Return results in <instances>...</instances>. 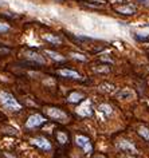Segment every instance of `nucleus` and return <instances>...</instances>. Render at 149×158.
Segmentation results:
<instances>
[{
  "instance_id": "nucleus-1",
  "label": "nucleus",
  "mask_w": 149,
  "mask_h": 158,
  "mask_svg": "<svg viewBox=\"0 0 149 158\" xmlns=\"http://www.w3.org/2000/svg\"><path fill=\"white\" fill-rule=\"evenodd\" d=\"M0 103H2V105L10 111L22 110L20 103L14 98V95H11L10 93H5V91H0Z\"/></svg>"
},
{
  "instance_id": "nucleus-2",
  "label": "nucleus",
  "mask_w": 149,
  "mask_h": 158,
  "mask_svg": "<svg viewBox=\"0 0 149 158\" xmlns=\"http://www.w3.org/2000/svg\"><path fill=\"white\" fill-rule=\"evenodd\" d=\"M46 114H47V115L50 117L51 119L58 121V122H62V123H66L68 121L67 114H66L63 110H61V109L48 107V109H46Z\"/></svg>"
},
{
  "instance_id": "nucleus-3",
  "label": "nucleus",
  "mask_w": 149,
  "mask_h": 158,
  "mask_svg": "<svg viewBox=\"0 0 149 158\" xmlns=\"http://www.w3.org/2000/svg\"><path fill=\"white\" fill-rule=\"evenodd\" d=\"M44 122H46V118L42 117L41 114H32V115L27 119V122H26V127L35 129V127H39L41 125H43Z\"/></svg>"
},
{
  "instance_id": "nucleus-4",
  "label": "nucleus",
  "mask_w": 149,
  "mask_h": 158,
  "mask_svg": "<svg viewBox=\"0 0 149 158\" xmlns=\"http://www.w3.org/2000/svg\"><path fill=\"white\" fill-rule=\"evenodd\" d=\"M31 143L35 146H38L39 149H42V150H46V151H50L51 150V143L50 141L47 138H44V137H36V138H32L31 139Z\"/></svg>"
},
{
  "instance_id": "nucleus-5",
  "label": "nucleus",
  "mask_w": 149,
  "mask_h": 158,
  "mask_svg": "<svg viewBox=\"0 0 149 158\" xmlns=\"http://www.w3.org/2000/svg\"><path fill=\"white\" fill-rule=\"evenodd\" d=\"M75 143L79 146V148L84 149L85 153H91L93 148H91V143H90V139L85 136H77L75 137Z\"/></svg>"
},
{
  "instance_id": "nucleus-6",
  "label": "nucleus",
  "mask_w": 149,
  "mask_h": 158,
  "mask_svg": "<svg viewBox=\"0 0 149 158\" xmlns=\"http://www.w3.org/2000/svg\"><path fill=\"white\" fill-rule=\"evenodd\" d=\"M77 114L81 117H90L93 114V111H91V100L90 99L84 100V103L77 109Z\"/></svg>"
},
{
  "instance_id": "nucleus-7",
  "label": "nucleus",
  "mask_w": 149,
  "mask_h": 158,
  "mask_svg": "<svg viewBox=\"0 0 149 158\" xmlns=\"http://www.w3.org/2000/svg\"><path fill=\"white\" fill-rule=\"evenodd\" d=\"M117 148H120L121 150H125V151H132V153H137L136 146H134L132 142L126 141V139H120L118 142H117Z\"/></svg>"
},
{
  "instance_id": "nucleus-8",
  "label": "nucleus",
  "mask_w": 149,
  "mask_h": 158,
  "mask_svg": "<svg viewBox=\"0 0 149 158\" xmlns=\"http://www.w3.org/2000/svg\"><path fill=\"white\" fill-rule=\"evenodd\" d=\"M24 55L27 56L28 60H31V62L35 63V64H44V59H43L39 54L34 52V51H27Z\"/></svg>"
},
{
  "instance_id": "nucleus-9",
  "label": "nucleus",
  "mask_w": 149,
  "mask_h": 158,
  "mask_svg": "<svg viewBox=\"0 0 149 158\" xmlns=\"http://www.w3.org/2000/svg\"><path fill=\"white\" fill-rule=\"evenodd\" d=\"M117 12L122 13V15H134L137 11V8L132 4H126V5H121V7H117Z\"/></svg>"
},
{
  "instance_id": "nucleus-10",
  "label": "nucleus",
  "mask_w": 149,
  "mask_h": 158,
  "mask_svg": "<svg viewBox=\"0 0 149 158\" xmlns=\"http://www.w3.org/2000/svg\"><path fill=\"white\" fill-rule=\"evenodd\" d=\"M117 98H118L120 100H130L134 98V94L132 90H129V88H122L121 91H118L117 93Z\"/></svg>"
},
{
  "instance_id": "nucleus-11",
  "label": "nucleus",
  "mask_w": 149,
  "mask_h": 158,
  "mask_svg": "<svg viewBox=\"0 0 149 158\" xmlns=\"http://www.w3.org/2000/svg\"><path fill=\"white\" fill-rule=\"evenodd\" d=\"M58 74L59 75H62V76H66V78H71V79H81V75H79L78 73H75V71H73V70H59L58 71Z\"/></svg>"
},
{
  "instance_id": "nucleus-12",
  "label": "nucleus",
  "mask_w": 149,
  "mask_h": 158,
  "mask_svg": "<svg viewBox=\"0 0 149 158\" xmlns=\"http://www.w3.org/2000/svg\"><path fill=\"white\" fill-rule=\"evenodd\" d=\"M98 113L101 114L104 118H108V117L111 115L113 109H111V106H109V105H99L98 106Z\"/></svg>"
},
{
  "instance_id": "nucleus-13",
  "label": "nucleus",
  "mask_w": 149,
  "mask_h": 158,
  "mask_svg": "<svg viewBox=\"0 0 149 158\" xmlns=\"http://www.w3.org/2000/svg\"><path fill=\"white\" fill-rule=\"evenodd\" d=\"M82 99H84V94L78 93V91H75V93H71L70 95L67 97V100L70 103H78V102H81Z\"/></svg>"
},
{
  "instance_id": "nucleus-14",
  "label": "nucleus",
  "mask_w": 149,
  "mask_h": 158,
  "mask_svg": "<svg viewBox=\"0 0 149 158\" xmlns=\"http://www.w3.org/2000/svg\"><path fill=\"white\" fill-rule=\"evenodd\" d=\"M43 39L47 40V42H50V43H53V44H61V43H62V39L59 38V36L51 35V34H47V35H44V36H43Z\"/></svg>"
},
{
  "instance_id": "nucleus-15",
  "label": "nucleus",
  "mask_w": 149,
  "mask_h": 158,
  "mask_svg": "<svg viewBox=\"0 0 149 158\" xmlns=\"http://www.w3.org/2000/svg\"><path fill=\"white\" fill-rule=\"evenodd\" d=\"M44 54L46 55H48L51 59H54V60H56V62H63L65 58L61 55V54H58V52H54V51H50V50H46L44 51Z\"/></svg>"
},
{
  "instance_id": "nucleus-16",
  "label": "nucleus",
  "mask_w": 149,
  "mask_h": 158,
  "mask_svg": "<svg viewBox=\"0 0 149 158\" xmlns=\"http://www.w3.org/2000/svg\"><path fill=\"white\" fill-rule=\"evenodd\" d=\"M56 139H58V142H59V143H62V145H65V143H67V142H68V137H67V134L63 133V131H58V133H56Z\"/></svg>"
},
{
  "instance_id": "nucleus-17",
  "label": "nucleus",
  "mask_w": 149,
  "mask_h": 158,
  "mask_svg": "<svg viewBox=\"0 0 149 158\" xmlns=\"http://www.w3.org/2000/svg\"><path fill=\"white\" fill-rule=\"evenodd\" d=\"M138 134L144 139H147L148 142H149V129L147 127V126H141V127L138 129Z\"/></svg>"
},
{
  "instance_id": "nucleus-18",
  "label": "nucleus",
  "mask_w": 149,
  "mask_h": 158,
  "mask_svg": "<svg viewBox=\"0 0 149 158\" xmlns=\"http://www.w3.org/2000/svg\"><path fill=\"white\" fill-rule=\"evenodd\" d=\"M99 90H101V91H106V93H110V91L114 90V86L113 85H109V83H102V85H99Z\"/></svg>"
},
{
  "instance_id": "nucleus-19",
  "label": "nucleus",
  "mask_w": 149,
  "mask_h": 158,
  "mask_svg": "<svg viewBox=\"0 0 149 158\" xmlns=\"http://www.w3.org/2000/svg\"><path fill=\"white\" fill-rule=\"evenodd\" d=\"M70 56H71V58H74V59H78V60H81V62H86V56H85V55H82V54L71 52V54H70Z\"/></svg>"
},
{
  "instance_id": "nucleus-20",
  "label": "nucleus",
  "mask_w": 149,
  "mask_h": 158,
  "mask_svg": "<svg viewBox=\"0 0 149 158\" xmlns=\"http://www.w3.org/2000/svg\"><path fill=\"white\" fill-rule=\"evenodd\" d=\"M10 30V25L5 24V23H2L0 22V32H7Z\"/></svg>"
},
{
  "instance_id": "nucleus-21",
  "label": "nucleus",
  "mask_w": 149,
  "mask_h": 158,
  "mask_svg": "<svg viewBox=\"0 0 149 158\" xmlns=\"http://www.w3.org/2000/svg\"><path fill=\"white\" fill-rule=\"evenodd\" d=\"M134 38H136L137 40H140V42H148L149 40V36H138V35H134Z\"/></svg>"
},
{
  "instance_id": "nucleus-22",
  "label": "nucleus",
  "mask_w": 149,
  "mask_h": 158,
  "mask_svg": "<svg viewBox=\"0 0 149 158\" xmlns=\"http://www.w3.org/2000/svg\"><path fill=\"white\" fill-rule=\"evenodd\" d=\"M137 1H140V3H142V4H149V0H137Z\"/></svg>"
},
{
  "instance_id": "nucleus-23",
  "label": "nucleus",
  "mask_w": 149,
  "mask_h": 158,
  "mask_svg": "<svg viewBox=\"0 0 149 158\" xmlns=\"http://www.w3.org/2000/svg\"><path fill=\"white\" fill-rule=\"evenodd\" d=\"M96 158H105V157H102V156H99V157H96Z\"/></svg>"
},
{
  "instance_id": "nucleus-24",
  "label": "nucleus",
  "mask_w": 149,
  "mask_h": 158,
  "mask_svg": "<svg viewBox=\"0 0 149 158\" xmlns=\"http://www.w3.org/2000/svg\"><path fill=\"white\" fill-rule=\"evenodd\" d=\"M0 4H3V0H0Z\"/></svg>"
},
{
  "instance_id": "nucleus-25",
  "label": "nucleus",
  "mask_w": 149,
  "mask_h": 158,
  "mask_svg": "<svg viewBox=\"0 0 149 158\" xmlns=\"http://www.w3.org/2000/svg\"><path fill=\"white\" fill-rule=\"evenodd\" d=\"M147 27H149V24H147Z\"/></svg>"
}]
</instances>
